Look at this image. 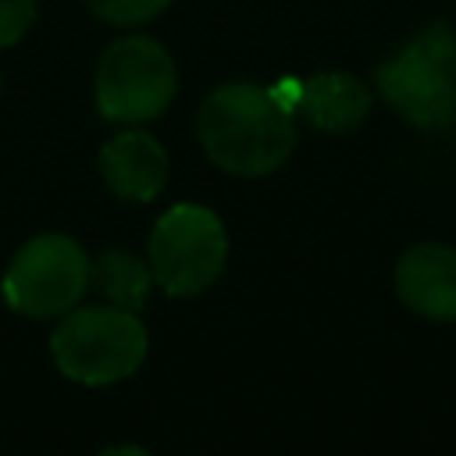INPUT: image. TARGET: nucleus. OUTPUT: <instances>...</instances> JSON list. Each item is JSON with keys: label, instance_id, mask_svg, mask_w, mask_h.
I'll use <instances>...</instances> for the list:
<instances>
[{"label": "nucleus", "instance_id": "obj_1", "mask_svg": "<svg viewBox=\"0 0 456 456\" xmlns=\"http://www.w3.org/2000/svg\"><path fill=\"white\" fill-rule=\"evenodd\" d=\"M196 135L221 171L260 178L278 171L296 150L292 103L278 89L228 82L203 100Z\"/></svg>", "mask_w": 456, "mask_h": 456}, {"label": "nucleus", "instance_id": "obj_2", "mask_svg": "<svg viewBox=\"0 0 456 456\" xmlns=\"http://www.w3.org/2000/svg\"><path fill=\"white\" fill-rule=\"evenodd\" d=\"M146 328L135 310L82 306L68 310L50 335V356L57 370L82 385H110L139 370L146 360Z\"/></svg>", "mask_w": 456, "mask_h": 456}, {"label": "nucleus", "instance_id": "obj_3", "mask_svg": "<svg viewBox=\"0 0 456 456\" xmlns=\"http://www.w3.org/2000/svg\"><path fill=\"white\" fill-rule=\"evenodd\" d=\"M146 256L153 285L167 296H200L224 271L228 235L214 210L200 203H175L157 217Z\"/></svg>", "mask_w": 456, "mask_h": 456}, {"label": "nucleus", "instance_id": "obj_4", "mask_svg": "<svg viewBox=\"0 0 456 456\" xmlns=\"http://www.w3.org/2000/svg\"><path fill=\"white\" fill-rule=\"evenodd\" d=\"M178 89L171 53L150 36H125L96 64V107L107 121L139 125L167 110Z\"/></svg>", "mask_w": 456, "mask_h": 456}, {"label": "nucleus", "instance_id": "obj_5", "mask_svg": "<svg viewBox=\"0 0 456 456\" xmlns=\"http://www.w3.org/2000/svg\"><path fill=\"white\" fill-rule=\"evenodd\" d=\"M89 289V256L71 235L28 239L4 271V299L25 317H64Z\"/></svg>", "mask_w": 456, "mask_h": 456}, {"label": "nucleus", "instance_id": "obj_6", "mask_svg": "<svg viewBox=\"0 0 456 456\" xmlns=\"http://www.w3.org/2000/svg\"><path fill=\"white\" fill-rule=\"evenodd\" d=\"M388 103L417 125H442L456 114V39L435 25L378 68Z\"/></svg>", "mask_w": 456, "mask_h": 456}, {"label": "nucleus", "instance_id": "obj_7", "mask_svg": "<svg viewBox=\"0 0 456 456\" xmlns=\"http://www.w3.org/2000/svg\"><path fill=\"white\" fill-rule=\"evenodd\" d=\"M399 299L428 321H456V246L420 242L395 264Z\"/></svg>", "mask_w": 456, "mask_h": 456}, {"label": "nucleus", "instance_id": "obj_8", "mask_svg": "<svg viewBox=\"0 0 456 456\" xmlns=\"http://www.w3.org/2000/svg\"><path fill=\"white\" fill-rule=\"evenodd\" d=\"M100 175L121 200L146 203L167 182V153L146 132H121L100 150Z\"/></svg>", "mask_w": 456, "mask_h": 456}, {"label": "nucleus", "instance_id": "obj_9", "mask_svg": "<svg viewBox=\"0 0 456 456\" xmlns=\"http://www.w3.org/2000/svg\"><path fill=\"white\" fill-rule=\"evenodd\" d=\"M292 107L321 132H353L370 114V89L346 71H317L299 82Z\"/></svg>", "mask_w": 456, "mask_h": 456}, {"label": "nucleus", "instance_id": "obj_10", "mask_svg": "<svg viewBox=\"0 0 456 456\" xmlns=\"http://www.w3.org/2000/svg\"><path fill=\"white\" fill-rule=\"evenodd\" d=\"M89 289L103 296L110 306L142 310L153 289V271L128 249H107L96 260H89Z\"/></svg>", "mask_w": 456, "mask_h": 456}, {"label": "nucleus", "instance_id": "obj_11", "mask_svg": "<svg viewBox=\"0 0 456 456\" xmlns=\"http://www.w3.org/2000/svg\"><path fill=\"white\" fill-rule=\"evenodd\" d=\"M171 0H86V7L110 25H142L157 18Z\"/></svg>", "mask_w": 456, "mask_h": 456}, {"label": "nucleus", "instance_id": "obj_12", "mask_svg": "<svg viewBox=\"0 0 456 456\" xmlns=\"http://www.w3.org/2000/svg\"><path fill=\"white\" fill-rule=\"evenodd\" d=\"M36 21V0H0V50L18 43Z\"/></svg>", "mask_w": 456, "mask_h": 456}, {"label": "nucleus", "instance_id": "obj_13", "mask_svg": "<svg viewBox=\"0 0 456 456\" xmlns=\"http://www.w3.org/2000/svg\"><path fill=\"white\" fill-rule=\"evenodd\" d=\"M0 89H4V78H0Z\"/></svg>", "mask_w": 456, "mask_h": 456}]
</instances>
